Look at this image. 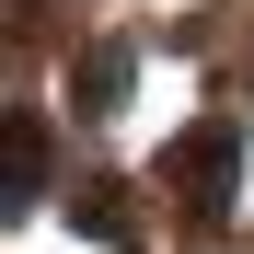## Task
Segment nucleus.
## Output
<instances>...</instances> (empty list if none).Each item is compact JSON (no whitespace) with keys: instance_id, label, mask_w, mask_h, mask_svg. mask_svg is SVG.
Here are the masks:
<instances>
[{"instance_id":"1","label":"nucleus","mask_w":254,"mask_h":254,"mask_svg":"<svg viewBox=\"0 0 254 254\" xmlns=\"http://www.w3.org/2000/svg\"><path fill=\"white\" fill-rule=\"evenodd\" d=\"M162 185H185L196 220H220V208H231V127H196L185 150H162Z\"/></svg>"},{"instance_id":"2","label":"nucleus","mask_w":254,"mask_h":254,"mask_svg":"<svg viewBox=\"0 0 254 254\" xmlns=\"http://www.w3.org/2000/svg\"><path fill=\"white\" fill-rule=\"evenodd\" d=\"M69 93H81V116H116V93H127V47H93L69 69Z\"/></svg>"},{"instance_id":"3","label":"nucleus","mask_w":254,"mask_h":254,"mask_svg":"<svg viewBox=\"0 0 254 254\" xmlns=\"http://www.w3.org/2000/svg\"><path fill=\"white\" fill-rule=\"evenodd\" d=\"M35 196H47V127L12 116V208H35Z\"/></svg>"},{"instance_id":"4","label":"nucleus","mask_w":254,"mask_h":254,"mask_svg":"<svg viewBox=\"0 0 254 254\" xmlns=\"http://www.w3.org/2000/svg\"><path fill=\"white\" fill-rule=\"evenodd\" d=\"M81 220H93L116 254H139V220H127V208H116V185H81Z\"/></svg>"}]
</instances>
